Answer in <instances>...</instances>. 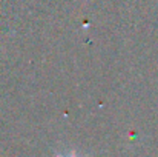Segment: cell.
Returning <instances> with one entry per match:
<instances>
[{"instance_id":"cell-1","label":"cell","mask_w":158,"mask_h":157,"mask_svg":"<svg viewBox=\"0 0 158 157\" xmlns=\"http://www.w3.org/2000/svg\"><path fill=\"white\" fill-rule=\"evenodd\" d=\"M69 157H74V156H69Z\"/></svg>"}]
</instances>
